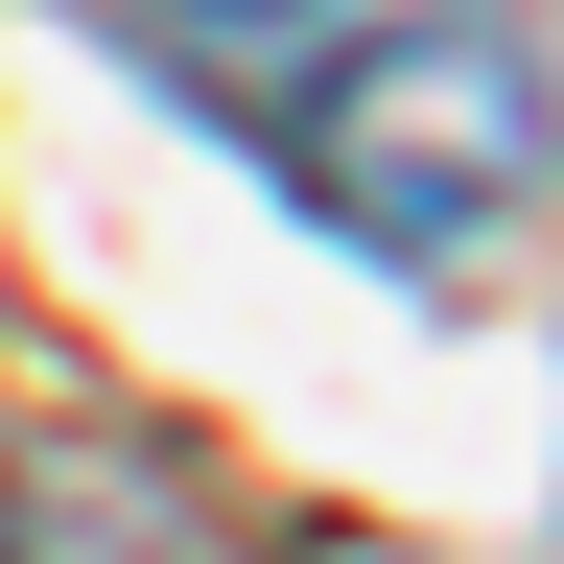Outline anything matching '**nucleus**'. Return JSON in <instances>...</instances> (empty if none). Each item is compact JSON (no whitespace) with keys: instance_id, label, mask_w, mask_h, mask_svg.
Segmentation results:
<instances>
[{"instance_id":"obj_1","label":"nucleus","mask_w":564,"mask_h":564,"mask_svg":"<svg viewBox=\"0 0 564 564\" xmlns=\"http://www.w3.org/2000/svg\"><path fill=\"white\" fill-rule=\"evenodd\" d=\"M282 188H306L329 236H377V259H470L494 212L541 188V70L494 47L470 0L352 24L329 70H282Z\"/></svg>"},{"instance_id":"obj_2","label":"nucleus","mask_w":564,"mask_h":564,"mask_svg":"<svg viewBox=\"0 0 564 564\" xmlns=\"http://www.w3.org/2000/svg\"><path fill=\"white\" fill-rule=\"evenodd\" d=\"M188 47H282V24H329V0H165Z\"/></svg>"}]
</instances>
